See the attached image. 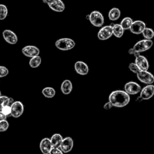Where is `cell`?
Here are the masks:
<instances>
[{
	"instance_id": "6da1fadb",
	"label": "cell",
	"mask_w": 154,
	"mask_h": 154,
	"mask_svg": "<svg viewBox=\"0 0 154 154\" xmlns=\"http://www.w3.org/2000/svg\"><path fill=\"white\" fill-rule=\"evenodd\" d=\"M108 100L113 106L122 108L129 103L130 96L125 91L118 90H114L110 93Z\"/></svg>"
},
{
	"instance_id": "7a4b0ae2",
	"label": "cell",
	"mask_w": 154,
	"mask_h": 154,
	"mask_svg": "<svg viewBox=\"0 0 154 154\" xmlns=\"http://www.w3.org/2000/svg\"><path fill=\"white\" fill-rule=\"evenodd\" d=\"M153 45V41L149 39H144L137 42L134 46L129 49L128 52L131 55H134L135 57L140 55L141 52H144L149 50Z\"/></svg>"
},
{
	"instance_id": "3957f363",
	"label": "cell",
	"mask_w": 154,
	"mask_h": 154,
	"mask_svg": "<svg viewBox=\"0 0 154 154\" xmlns=\"http://www.w3.org/2000/svg\"><path fill=\"white\" fill-rule=\"evenodd\" d=\"M55 45L60 50L69 51L75 47V42L70 38H61L55 42Z\"/></svg>"
},
{
	"instance_id": "277c9868",
	"label": "cell",
	"mask_w": 154,
	"mask_h": 154,
	"mask_svg": "<svg viewBox=\"0 0 154 154\" xmlns=\"http://www.w3.org/2000/svg\"><path fill=\"white\" fill-rule=\"evenodd\" d=\"M88 19L90 23L96 27H100L104 23V17L99 11L94 10L89 14Z\"/></svg>"
},
{
	"instance_id": "5b68a950",
	"label": "cell",
	"mask_w": 154,
	"mask_h": 154,
	"mask_svg": "<svg viewBox=\"0 0 154 154\" xmlns=\"http://www.w3.org/2000/svg\"><path fill=\"white\" fill-rule=\"evenodd\" d=\"M138 79L146 84H152L154 82V76L147 70H139L136 73Z\"/></svg>"
},
{
	"instance_id": "8992f818",
	"label": "cell",
	"mask_w": 154,
	"mask_h": 154,
	"mask_svg": "<svg viewBox=\"0 0 154 154\" xmlns=\"http://www.w3.org/2000/svg\"><path fill=\"white\" fill-rule=\"evenodd\" d=\"M11 106V116L14 118L20 117L24 111V106L20 101H14Z\"/></svg>"
},
{
	"instance_id": "52a82bcc",
	"label": "cell",
	"mask_w": 154,
	"mask_h": 154,
	"mask_svg": "<svg viewBox=\"0 0 154 154\" xmlns=\"http://www.w3.org/2000/svg\"><path fill=\"white\" fill-rule=\"evenodd\" d=\"M112 35V25H106L99 29L97 32V38L100 40H106L109 38Z\"/></svg>"
},
{
	"instance_id": "ba28073f",
	"label": "cell",
	"mask_w": 154,
	"mask_h": 154,
	"mask_svg": "<svg viewBox=\"0 0 154 154\" xmlns=\"http://www.w3.org/2000/svg\"><path fill=\"white\" fill-rule=\"evenodd\" d=\"M124 89L128 94L131 95H134L140 93L141 90V86L138 83L134 81H129L126 83L124 86Z\"/></svg>"
},
{
	"instance_id": "9c48e42d",
	"label": "cell",
	"mask_w": 154,
	"mask_h": 154,
	"mask_svg": "<svg viewBox=\"0 0 154 154\" xmlns=\"http://www.w3.org/2000/svg\"><path fill=\"white\" fill-rule=\"evenodd\" d=\"M49 7L56 12H63L65 10V5L61 0H48Z\"/></svg>"
},
{
	"instance_id": "30bf717a",
	"label": "cell",
	"mask_w": 154,
	"mask_h": 154,
	"mask_svg": "<svg viewBox=\"0 0 154 154\" xmlns=\"http://www.w3.org/2000/svg\"><path fill=\"white\" fill-rule=\"evenodd\" d=\"M146 27V23L140 20L133 21L129 30L130 31L135 34H140L142 33L144 29Z\"/></svg>"
},
{
	"instance_id": "8fae6325",
	"label": "cell",
	"mask_w": 154,
	"mask_h": 154,
	"mask_svg": "<svg viewBox=\"0 0 154 154\" xmlns=\"http://www.w3.org/2000/svg\"><path fill=\"white\" fill-rule=\"evenodd\" d=\"M22 53L27 57H33L37 55H39L40 49L32 45H28L24 46L22 49Z\"/></svg>"
},
{
	"instance_id": "7c38bea8",
	"label": "cell",
	"mask_w": 154,
	"mask_h": 154,
	"mask_svg": "<svg viewBox=\"0 0 154 154\" xmlns=\"http://www.w3.org/2000/svg\"><path fill=\"white\" fill-rule=\"evenodd\" d=\"M2 37L5 41L10 45L17 43L18 38L17 35L10 29H5L2 32Z\"/></svg>"
},
{
	"instance_id": "4fadbf2b",
	"label": "cell",
	"mask_w": 154,
	"mask_h": 154,
	"mask_svg": "<svg viewBox=\"0 0 154 154\" xmlns=\"http://www.w3.org/2000/svg\"><path fill=\"white\" fill-rule=\"evenodd\" d=\"M154 95V85L148 84L142 88L140 91V96L143 100H148Z\"/></svg>"
},
{
	"instance_id": "5bb4252c",
	"label": "cell",
	"mask_w": 154,
	"mask_h": 154,
	"mask_svg": "<svg viewBox=\"0 0 154 154\" xmlns=\"http://www.w3.org/2000/svg\"><path fill=\"white\" fill-rule=\"evenodd\" d=\"M73 147V141L71 137H66L63 139L60 149L63 153H67L72 150Z\"/></svg>"
},
{
	"instance_id": "9a60e30c",
	"label": "cell",
	"mask_w": 154,
	"mask_h": 154,
	"mask_svg": "<svg viewBox=\"0 0 154 154\" xmlns=\"http://www.w3.org/2000/svg\"><path fill=\"white\" fill-rule=\"evenodd\" d=\"M75 70L78 74L81 75H85L89 72V67L88 65L84 61H78L74 65Z\"/></svg>"
},
{
	"instance_id": "2e32d148",
	"label": "cell",
	"mask_w": 154,
	"mask_h": 154,
	"mask_svg": "<svg viewBox=\"0 0 154 154\" xmlns=\"http://www.w3.org/2000/svg\"><path fill=\"white\" fill-rule=\"evenodd\" d=\"M135 63L138 67L140 70H147L149 69V67L148 60L143 55H138L136 56Z\"/></svg>"
},
{
	"instance_id": "e0dca14e",
	"label": "cell",
	"mask_w": 154,
	"mask_h": 154,
	"mask_svg": "<svg viewBox=\"0 0 154 154\" xmlns=\"http://www.w3.org/2000/svg\"><path fill=\"white\" fill-rule=\"evenodd\" d=\"M52 146L51 140L48 138H44L40 143V149L43 154H49Z\"/></svg>"
},
{
	"instance_id": "ac0fdd59",
	"label": "cell",
	"mask_w": 154,
	"mask_h": 154,
	"mask_svg": "<svg viewBox=\"0 0 154 154\" xmlns=\"http://www.w3.org/2000/svg\"><path fill=\"white\" fill-rule=\"evenodd\" d=\"M73 88L72 82L69 79L63 81L61 85V91L64 94H69L71 93Z\"/></svg>"
},
{
	"instance_id": "d6986e66",
	"label": "cell",
	"mask_w": 154,
	"mask_h": 154,
	"mask_svg": "<svg viewBox=\"0 0 154 154\" xmlns=\"http://www.w3.org/2000/svg\"><path fill=\"white\" fill-rule=\"evenodd\" d=\"M121 15L120 10L117 7L112 8L108 12V18L109 20L114 21L119 19Z\"/></svg>"
},
{
	"instance_id": "ffe728a7",
	"label": "cell",
	"mask_w": 154,
	"mask_h": 154,
	"mask_svg": "<svg viewBox=\"0 0 154 154\" xmlns=\"http://www.w3.org/2000/svg\"><path fill=\"white\" fill-rule=\"evenodd\" d=\"M63 137L60 134H54L51 137L50 140L52 147H60V144L63 140Z\"/></svg>"
},
{
	"instance_id": "44dd1931",
	"label": "cell",
	"mask_w": 154,
	"mask_h": 154,
	"mask_svg": "<svg viewBox=\"0 0 154 154\" xmlns=\"http://www.w3.org/2000/svg\"><path fill=\"white\" fill-rule=\"evenodd\" d=\"M112 26V34L113 35L117 37L120 38L122 37L124 33V29L120 25V24H114Z\"/></svg>"
},
{
	"instance_id": "7402d4cb",
	"label": "cell",
	"mask_w": 154,
	"mask_h": 154,
	"mask_svg": "<svg viewBox=\"0 0 154 154\" xmlns=\"http://www.w3.org/2000/svg\"><path fill=\"white\" fill-rule=\"evenodd\" d=\"M42 93L45 97L52 98L55 95V90L52 87H47L42 90Z\"/></svg>"
},
{
	"instance_id": "603a6c76",
	"label": "cell",
	"mask_w": 154,
	"mask_h": 154,
	"mask_svg": "<svg viewBox=\"0 0 154 154\" xmlns=\"http://www.w3.org/2000/svg\"><path fill=\"white\" fill-rule=\"evenodd\" d=\"M42 63V58L39 55H37L33 57H31V58L29 60V65L31 68H37Z\"/></svg>"
},
{
	"instance_id": "cb8c5ba5",
	"label": "cell",
	"mask_w": 154,
	"mask_h": 154,
	"mask_svg": "<svg viewBox=\"0 0 154 154\" xmlns=\"http://www.w3.org/2000/svg\"><path fill=\"white\" fill-rule=\"evenodd\" d=\"M132 22L133 20L132 18H131L130 17H125L122 20L120 24L124 29V30H127L129 29Z\"/></svg>"
},
{
	"instance_id": "d4e9b609",
	"label": "cell",
	"mask_w": 154,
	"mask_h": 154,
	"mask_svg": "<svg viewBox=\"0 0 154 154\" xmlns=\"http://www.w3.org/2000/svg\"><path fill=\"white\" fill-rule=\"evenodd\" d=\"M145 39L152 40V38L154 37V31L150 28L146 27L141 33Z\"/></svg>"
},
{
	"instance_id": "484cf974",
	"label": "cell",
	"mask_w": 154,
	"mask_h": 154,
	"mask_svg": "<svg viewBox=\"0 0 154 154\" xmlns=\"http://www.w3.org/2000/svg\"><path fill=\"white\" fill-rule=\"evenodd\" d=\"M8 14V9L5 5L0 4V20H4Z\"/></svg>"
},
{
	"instance_id": "4316f807",
	"label": "cell",
	"mask_w": 154,
	"mask_h": 154,
	"mask_svg": "<svg viewBox=\"0 0 154 154\" xmlns=\"http://www.w3.org/2000/svg\"><path fill=\"white\" fill-rule=\"evenodd\" d=\"M9 126L8 122L5 120H2L0 121V132H5L6 131Z\"/></svg>"
},
{
	"instance_id": "83f0119b",
	"label": "cell",
	"mask_w": 154,
	"mask_h": 154,
	"mask_svg": "<svg viewBox=\"0 0 154 154\" xmlns=\"http://www.w3.org/2000/svg\"><path fill=\"white\" fill-rule=\"evenodd\" d=\"M8 103V97L7 96H0V111L2 109V108L5 106V105H7Z\"/></svg>"
},
{
	"instance_id": "f1b7e54d",
	"label": "cell",
	"mask_w": 154,
	"mask_h": 154,
	"mask_svg": "<svg viewBox=\"0 0 154 154\" xmlns=\"http://www.w3.org/2000/svg\"><path fill=\"white\" fill-rule=\"evenodd\" d=\"M8 74V69L3 66H0V78L6 76Z\"/></svg>"
},
{
	"instance_id": "f546056e",
	"label": "cell",
	"mask_w": 154,
	"mask_h": 154,
	"mask_svg": "<svg viewBox=\"0 0 154 154\" xmlns=\"http://www.w3.org/2000/svg\"><path fill=\"white\" fill-rule=\"evenodd\" d=\"M7 117L11 116V106L9 105H5L1 110Z\"/></svg>"
},
{
	"instance_id": "4dcf8cb0",
	"label": "cell",
	"mask_w": 154,
	"mask_h": 154,
	"mask_svg": "<svg viewBox=\"0 0 154 154\" xmlns=\"http://www.w3.org/2000/svg\"><path fill=\"white\" fill-rule=\"evenodd\" d=\"M129 70L134 73H137V72L140 70L138 67L135 63H131L129 64Z\"/></svg>"
},
{
	"instance_id": "1f68e13d",
	"label": "cell",
	"mask_w": 154,
	"mask_h": 154,
	"mask_svg": "<svg viewBox=\"0 0 154 154\" xmlns=\"http://www.w3.org/2000/svg\"><path fill=\"white\" fill-rule=\"evenodd\" d=\"M63 153V152L61 151L60 147H52L49 152L50 154H57V153L62 154Z\"/></svg>"
},
{
	"instance_id": "d6a6232c",
	"label": "cell",
	"mask_w": 154,
	"mask_h": 154,
	"mask_svg": "<svg viewBox=\"0 0 154 154\" xmlns=\"http://www.w3.org/2000/svg\"><path fill=\"white\" fill-rule=\"evenodd\" d=\"M112 106H112V105L111 104V103L109 101H108V102H107L106 103H105L104 104V105H103V108H104L105 109H111Z\"/></svg>"
},
{
	"instance_id": "836d02e7",
	"label": "cell",
	"mask_w": 154,
	"mask_h": 154,
	"mask_svg": "<svg viewBox=\"0 0 154 154\" xmlns=\"http://www.w3.org/2000/svg\"><path fill=\"white\" fill-rule=\"evenodd\" d=\"M6 119H7V116L1 111H0V121L2 120H5Z\"/></svg>"
},
{
	"instance_id": "e575fe53",
	"label": "cell",
	"mask_w": 154,
	"mask_h": 154,
	"mask_svg": "<svg viewBox=\"0 0 154 154\" xmlns=\"http://www.w3.org/2000/svg\"><path fill=\"white\" fill-rule=\"evenodd\" d=\"M14 102V99L12 97H8V105L11 106L13 103Z\"/></svg>"
},
{
	"instance_id": "d590c367",
	"label": "cell",
	"mask_w": 154,
	"mask_h": 154,
	"mask_svg": "<svg viewBox=\"0 0 154 154\" xmlns=\"http://www.w3.org/2000/svg\"><path fill=\"white\" fill-rule=\"evenodd\" d=\"M0 96H1V91H0Z\"/></svg>"
}]
</instances>
